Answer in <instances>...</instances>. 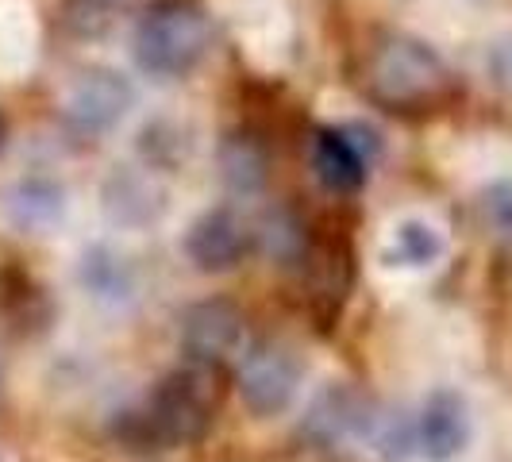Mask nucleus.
Instances as JSON below:
<instances>
[{
	"label": "nucleus",
	"instance_id": "nucleus-1",
	"mask_svg": "<svg viewBox=\"0 0 512 462\" xmlns=\"http://www.w3.org/2000/svg\"><path fill=\"white\" fill-rule=\"evenodd\" d=\"M228 385L231 378L224 362L185 359L154 385L151 397L139 409L116 412L112 436L120 439L124 451H135V455L193 447L208 436L216 412L228 397Z\"/></svg>",
	"mask_w": 512,
	"mask_h": 462
},
{
	"label": "nucleus",
	"instance_id": "nucleus-2",
	"mask_svg": "<svg viewBox=\"0 0 512 462\" xmlns=\"http://www.w3.org/2000/svg\"><path fill=\"white\" fill-rule=\"evenodd\" d=\"M366 93L385 112H432L455 97V74L443 54L416 35H385L366 58Z\"/></svg>",
	"mask_w": 512,
	"mask_h": 462
},
{
	"label": "nucleus",
	"instance_id": "nucleus-3",
	"mask_svg": "<svg viewBox=\"0 0 512 462\" xmlns=\"http://www.w3.org/2000/svg\"><path fill=\"white\" fill-rule=\"evenodd\" d=\"M212 39H216V27L201 4L166 0V4H154L139 20L131 51H135V62L143 74L178 81L205 62L212 51Z\"/></svg>",
	"mask_w": 512,
	"mask_h": 462
},
{
	"label": "nucleus",
	"instance_id": "nucleus-4",
	"mask_svg": "<svg viewBox=\"0 0 512 462\" xmlns=\"http://www.w3.org/2000/svg\"><path fill=\"white\" fill-rule=\"evenodd\" d=\"M301 289H305V308L316 320L320 332H328L339 324L343 308L355 293V247L347 235L339 231H320L308 235L305 255H301Z\"/></svg>",
	"mask_w": 512,
	"mask_h": 462
},
{
	"label": "nucleus",
	"instance_id": "nucleus-5",
	"mask_svg": "<svg viewBox=\"0 0 512 462\" xmlns=\"http://www.w3.org/2000/svg\"><path fill=\"white\" fill-rule=\"evenodd\" d=\"M305 378V359L285 339H258L243 351L235 370V389L255 416H278L293 405Z\"/></svg>",
	"mask_w": 512,
	"mask_h": 462
},
{
	"label": "nucleus",
	"instance_id": "nucleus-6",
	"mask_svg": "<svg viewBox=\"0 0 512 462\" xmlns=\"http://www.w3.org/2000/svg\"><path fill=\"white\" fill-rule=\"evenodd\" d=\"M135 108V85L120 70L89 66L74 77V85L62 97V120L77 135H108Z\"/></svg>",
	"mask_w": 512,
	"mask_h": 462
},
{
	"label": "nucleus",
	"instance_id": "nucleus-7",
	"mask_svg": "<svg viewBox=\"0 0 512 462\" xmlns=\"http://www.w3.org/2000/svg\"><path fill=\"white\" fill-rule=\"evenodd\" d=\"M251 247H255V231L228 205L201 212L185 231V255L205 274L235 270L243 258L251 255Z\"/></svg>",
	"mask_w": 512,
	"mask_h": 462
},
{
	"label": "nucleus",
	"instance_id": "nucleus-8",
	"mask_svg": "<svg viewBox=\"0 0 512 462\" xmlns=\"http://www.w3.org/2000/svg\"><path fill=\"white\" fill-rule=\"evenodd\" d=\"M378 416V405L366 401L362 393L347 389V385H332L324 389L312 409H308L305 424H301V436L312 443V447H324L332 451L347 439H366L370 436V424Z\"/></svg>",
	"mask_w": 512,
	"mask_h": 462
},
{
	"label": "nucleus",
	"instance_id": "nucleus-9",
	"mask_svg": "<svg viewBox=\"0 0 512 462\" xmlns=\"http://www.w3.org/2000/svg\"><path fill=\"white\" fill-rule=\"evenodd\" d=\"M243 312L224 301V297H208L181 312V347L185 359L205 362H228L243 347Z\"/></svg>",
	"mask_w": 512,
	"mask_h": 462
},
{
	"label": "nucleus",
	"instance_id": "nucleus-10",
	"mask_svg": "<svg viewBox=\"0 0 512 462\" xmlns=\"http://www.w3.org/2000/svg\"><path fill=\"white\" fill-rule=\"evenodd\" d=\"M470 443V412L455 389H436L416 416V447L432 462H451Z\"/></svg>",
	"mask_w": 512,
	"mask_h": 462
},
{
	"label": "nucleus",
	"instance_id": "nucleus-11",
	"mask_svg": "<svg viewBox=\"0 0 512 462\" xmlns=\"http://www.w3.org/2000/svg\"><path fill=\"white\" fill-rule=\"evenodd\" d=\"M370 154L359 147L351 128H320L312 135V170L332 193H359L370 174Z\"/></svg>",
	"mask_w": 512,
	"mask_h": 462
},
{
	"label": "nucleus",
	"instance_id": "nucleus-12",
	"mask_svg": "<svg viewBox=\"0 0 512 462\" xmlns=\"http://www.w3.org/2000/svg\"><path fill=\"white\" fill-rule=\"evenodd\" d=\"M220 178L231 193H258L270 178V151L255 135L235 131L220 143Z\"/></svg>",
	"mask_w": 512,
	"mask_h": 462
},
{
	"label": "nucleus",
	"instance_id": "nucleus-13",
	"mask_svg": "<svg viewBox=\"0 0 512 462\" xmlns=\"http://www.w3.org/2000/svg\"><path fill=\"white\" fill-rule=\"evenodd\" d=\"M4 212L20 228H51L62 216V185L51 178H20L4 193Z\"/></svg>",
	"mask_w": 512,
	"mask_h": 462
},
{
	"label": "nucleus",
	"instance_id": "nucleus-14",
	"mask_svg": "<svg viewBox=\"0 0 512 462\" xmlns=\"http://www.w3.org/2000/svg\"><path fill=\"white\" fill-rule=\"evenodd\" d=\"M443 258V235L428 220H401L382 251L385 266H405V270H424Z\"/></svg>",
	"mask_w": 512,
	"mask_h": 462
},
{
	"label": "nucleus",
	"instance_id": "nucleus-15",
	"mask_svg": "<svg viewBox=\"0 0 512 462\" xmlns=\"http://www.w3.org/2000/svg\"><path fill=\"white\" fill-rule=\"evenodd\" d=\"M478 216H482V228L497 243L512 247V178L489 181L486 189L478 193Z\"/></svg>",
	"mask_w": 512,
	"mask_h": 462
},
{
	"label": "nucleus",
	"instance_id": "nucleus-16",
	"mask_svg": "<svg viewBox=\"0 0 512 462\" xmlns=\"http://www.w3.org/2000/svg\"><path fill=\"white\" fill-rule=\"evenodd\" d=\"M489 77L501 85V89H509L512 93V35H505V39H497L493 47H489Z\"/></svg>",
	"mask_w": 512,
	"mask_h": 462
},
{
	"label": "nucleus",
	"instance_id": "nucleus-17",
	"mask_svg": "<svg viewBox=\"0 0 512 462\" xmlns=\"http://www.w3.org/2000/svg\"><path fill=\"white\" fill-rule=\"evenodd\" d=\"M0 147H4V116H0Z\"/></svg>",
	"mask_w": 512,
	"mask_h": 462
}]
</instances>
